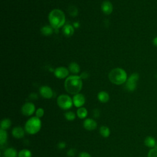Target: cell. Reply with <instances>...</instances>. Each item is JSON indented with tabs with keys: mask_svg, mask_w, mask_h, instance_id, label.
Returning <instances> with one entry per match:
<instances>
[{
	"mask_svg": "<svg viewBox=\"0 0 157 157\" xmlns=\"http://www.w3.org/2000/svg\"><path fill=\"white\" fill-rule=\"evenodd\" d=\"M44 115V110L42 108H39L37 109L36 111V117L41 118H42Z\"/></svg>",
	"mask_w": 157,
	"mask_h": 157,
	"instance_id": "4316f807",
	"label": "cell"
},
{
	"mask_svg": "<svg viewBox=\"0 0 157 157\" xmlns=\"http://www.w3.org/2000/svg\"><path fill=\"white\" fill-rule=\"evenodd\" d=\"M35 106L32 103H27L23 105L22 108V113L23 115L29 117L32 115L35 112Z\"/></svg>",
	"mask_w": 157,
	"mask_h": 157,
	"instance_id": "52a82bcc",
	"label": "cell"
},
{
	"mask_svg": "<svg viewBox=\"0 0 157 157\" xmlns=\"http://www.w3.org/2000/svg\"><path fill=\"white\" fill-rule=\"evenodd\" d=\"M68 12L71 16L76 17L78 14V10L76 6H70L68 8Z\"/></svg>",
	"mask_w": 157,
	"mask_h": 157,
	"instance_id": "484cf974",
	"label": "cell"
},
{
	"mask_svg": "<svg viewBox=\"0 0 157 157\" xmlns=\"http://www.w3.org/2000/svg\"><path fill=\"white\" fill-rule=\"evenodd\" d=\"M77 115L80 119H84L88 115V111L86 108L82 107L77 109Z\"/></svg>",
	"mask_w": 157,
	"mask_h": 157,
	"instance_id": "d6986e66",
	"label": "cell"
},
{
	"mask_svg": "<svg viewBox=\"0 0 157 157\" xmlns=\"http://www.w3.org/2000/svg\"><path fill=\"white\" fill-rule=\"evenodd\" d=\"M39 92L41 95L44 98L51 99L53 96V91L52 90L47 86H42L40 88Z\"/></svg>",
	"mask_w": 157,
	"mask_h": 157,
	"instance_id": "9c48e42d",
	"label": "cell"
},
{
	"mask_svg": "<svg viewBox=\"0 0 157 157\" xmlns=\"http://www.w3.org/2000/svg\"><path fill=\"white\" fill-rule=\"evenodd\" d=\"M18 153L14 148H8L5 150L4 155L5 157H17Z\"/></svg>",
	"mask_w": 157,
	"mask_h": 157,
	"instance_id": "2e32d148",
	"label": "cell"
},
{
	"mask_svg": "<svg viewBox=\"0 0 157 157\" xmlns=\"http://www.w3.org/2000/svg\"><path fill=\"white\" fill-rule=\"evenodd\" d=\"M65 117L66 119L68 121H73L76 118V114L72 111H68L66 112L65 114Z\"/></svg>",
	"mask_w": 157,
	"mask_h": 157,
	"instance_id": "d4e9b609",
	"label": "cell"
},
{
	"mask_svg": "<svg viewBox=\"0 0 157 157\" xmlns=\"http://www.w3.org/2000/svg\"><path fill=\"white\" fill-rule=\"evenodd\" d=\"M57 104L61 109L68 110L72 108L73 101L68 95H61L57 98Z\"/></svg>",
	"mask_w": 157,
	"mask_h": 157,
	"instance_id": "5b68a950",
	"label": "cell"
},
{
	"mask_svg": "<svg viewBox=\"0 0 157 157\" xmlns=\"http://www.w3.org/2000/svg\"><path fill=\"white\" fill-rule=\"evenodd\" d=\"M73 104L76 107V108H80L84 106L85 103V98L82 94L77 93L76 95H74L73 98Z\"/></svg>",
	"mask_w": 157,
	"mask_h": 157,
	"instance_id": "ba28073f",
	"label": "cell"
},
{
	"mask_svg": "<svg viewBox=\"0 0 157 157\" xmlns=\"http://www.w3.org/2000/svg\"><path fill=\"white\" fill-rule=\"evenodd\" d=\"M155 148L157 149V142H156V146H155Z\"/></svg>",
	"mask_w": 157,
	"mask_h": 157,
	"instance_id": "8d00e7d4",
	"label": "cell"
},
{
	"mask_svg": "<svg viewBox=\"0 0 157 157\" xmlns=\"http://www.w3.org/2000/svg\"><path fill=\"white\" fill-rule=\"evenodd\" d=\"M76 154V150L74 149H71L67 152V155L69 157H73Z\"/></svg>",
	"mask_w": 157,
	"mask_h": 157,
	"instance_id": "f1b7e54d",
	"label": "cell"
},
{
	"mask_svg": "<svg viewBox=\"0 0 157 157\" xmlns=\"http://www.w3.org/2000/svg\"><path fill=\"white\" fill-rule=\"evenodd\" d=\"M12 124V122L9 118H4L1 122V129L4 130H8Z\"/></svg>",
	"mask_w": 157,
	"mask_h": 157,
	"instance_id": "44dd1931",
	"label": "cell"
},
{
	"mask_svg": "<svg viewBox=\"0 0 157 157\" xmlns=\"http://www.w3.org/2000/svg\"><path fill=\"white\" fill-rule=\"evenodd\" d=\"M18 157H32V153L28 149H23L18 152Z\"/></svg>",
	"mask_w": 157,
	"mask_h": 157,
	"instance_id": "cb8c5ba5",
	"label": "cell"
},
{
	"mask_svg": "<svg viewBox=\"0 0 157 157\" xmlns=\"http://www.w3.org/2000/svg\"><path fill=\"white\" fill-rule=\"evenodd\" d=\"M8 137V136L6 130L2 129L0 130V144H1V146H3L4 144L7 142Z\"/></svg>",
	"mask_w": 157,
	"mask_h": 157,
	"instance_id": "ac0fdd59",
	"label": "cell"
},
{
	"mask_svg": "<svg viewBox=\"0 0 157 157\" xmlns=\"http://www.w3.org/2000/svg\"><path fill=\"white\" fill-rule=\"evenodd\" d=\"M30 98L31 99H36L37 98V96L36 94L33 93V94H31V95H30Z\"/></svg>",
	"mask_w": 157,
	"mask_h": 157,
	"instance_id": "836d02e7",
	"label": "cell"
},
{
	"mask_svg": "<svg viewBox=\"0 0 157 157\" xmlns=\"http://www.w3.org/2000/svg\"><path fill=\"white\" fill-rule=\"evenodd\" d=\"M25 130L21 127H16L12 130V134L16 139H22L25 136Z\"/></svg>",
	"mask_w": 157,
	"mask_h": 157,
	"instance_id": "7c38bea8",
	"label": "cell"
},
{
	"mask_svg": "<svg viewBox=\"0 0 157 157\" xmlns=\"http://www.w3.org/2000/svg\"><path fill=\"white\" fill-rule=\"evenodd\" d=\"M2 157H5V156H2Z\"/></svg>",
	"mask_w": 157,
	"mask_h": 157,
	"instance_id": "74e56055",
	"label": "cell"
},
{
	"mask_svg": "<svg viewBox=\"0 0 157 157\" xmlns=\"http://www.w3.org/2000/svg\"><path fill=\"white\" fill-rule=\"evenodd\" d=\"M88 77H89V74H88L87 73H85V72H84V73H83L81 75H80V77L82 78V79H87Z\"/></svg>",
	"mask_w": 157,
	"mask_h": 157,
	"instance_id": "d6a6232c",
	"label": "cell"
},
{
	"mask_svg": "<svg viewBox=\"0 0 157 157\" xmlns=\"http://www.w3.org/2000/svg\"><path fill=\"white\" fill-rule=\"evenodd\" d=\"M79 157H92V156L89 153L85 152H82L79 153Z\"/></svg>",
	"mask_w": 157,
	"mask_h": 157,
	"instance_id": "4dcf8cb0",
	"label": "cell"
},
{
	"mask_svg": "<svg viewBox=\"0 0 157 157\" xmlns=\"http://www.w3.org/2000/svg\"><path fill=\"white\" fill-rule=\"evenodd\" d=\"M101 10L103 13L106 15H109L113 11V6L109 1H105L102 3Z\"/></svg>",
	"mask_w": 157,
	"mask_h": 157,
	"instance_id": "4fadbf2b",
	"label": "cell"
},
{
	"mask_svg": "<svg viewBox=\"0 0 157 157\" xmlns=\"http://www.w3.org/2000/svg\"><path fill=\"white\" fill-rule=\"evenodd\" d=\"M93 112H94V113H93L94 117H96V118L99 117V111H98V109H95V111H94Z\"/></svg>",
	"mask_w": 157,
	"mask_h": 157,
	"instance_id": "1f68e13d",
	"label": "cell"
},
{
	"mask_svg": "<svg viewBox=\"0 0 157 157\" xmlns=\"http://www.w3.org/2000/svg\"><path fill=\"white\" fill-rule=\"evenodd\" d=\"M55 76L58 79H64L69 74V71L66 68L63 67H59L55 69L54 71Z\"/></svg>",
	"mask_w": 157,
	"mask_h": 157,
	"instance_id": "8fae6325",
	"label": "cell"
},
{
	"mask_svg": "<svg viewBox=\"0 0 157 157\" xmlns=\"http://www.w3.org/2000/svg\"><path fill=\"white\" fill-rule=\"evenodd\" d=\"M99 133L103 137H108L111 134L110 129L106 126H102L99 128Z\"/></svg>",
	"mask_w": 157,
	"mask_h": 157,
	"instance_id": "ffe728a7",
	"label": "cell"
},
{
	"mask_svg": "<svg viewBox=\"0 0 157 157\" xmlns=\"http://www.w3.org/2000/svg\"><path fill=\"white\" fill-rule=\"evenodd\" d=\"M74 28L71 25H66L63 28V33L65 34V36L67 37H70L74 34Z\"/></svg>",
	"mask_w": 157,
	"mask_h": 157,
	"instance_id": "5bb4252c",
	"label": "cell"
},
{
	"mask_svg": "<svg viewBox=\"0 0 157 157\" xmlns=\"http://www.w3.org/2000/svg\"><path fill=\"white\" fill-rule=\"evenodd\" d=\"M57 147L59 149H64L66 148V144L65 142H60L58 144H57Z\"/></svg>",
	"mask_w": 157,
	"mask_h": 157,
	"instance_id": "f546056e",
	"label": "cell"
},
{
	"mask_svg": "<svg viewBox=\"0 0 157 157\" xmlns=\"http://www.w3.org/2000/svg\"><path fill=\"white\" fill-rule=\"evenodd\" d=\"M98 99L101 103H106L109 100V95L106 92H100L98 94Z\"/></svg>",
	"mask_w": 157,
	"mask_h": 157,
	"instance_id": "9a60e30c",
	"label": "cell"
},
{
	"mask_svg": "<svg viewBox=\"0 0 157 157\" xmlns=\"http://www.w3.org/2000/svg\"><path fill=\"white\" fill-rule=\"evenodd\" d=\"M84 127L88 131H93L96 129L97 123L92 118H87L84 122Z\"/></svg>",
	"mask_w": 157,
	"mask_h": 157,
	"instance_id": "30bf717a",
	"label": "cell"
},
{
	"mask_svg": "<svg viewBox=\"0 0 157 157\" xmlns=\"http://www.w3.org/2000/svg\"><path fill=\"white\" fill-rule=\"evenodd\" d=\"M109 78L112 83L115 85H122L127 81V74L123 69L115 68L110 72Z\"/></svg>",
	"mask_w": 157,
	"mask_h": 157,
	"instance_id": "3957f363",
	"label": "cell"
},
{
	"mask_svg": "<svg viewBox=\"0 0 157 157\" xmlns=\"http://www.w3.org/2000/svg\"><path fill=\"white\" fill-rule=\"evenodd\" d=\"M139 79V74L137 73H134L131 75V76L128 78L127 84L126 89L129 92H133L136 89L137 82Z\"/></svg>",
	"mask_w": 157,
	"mask_h": 157,
	"instance_id": "8992f818",
	"label": "cell"
},
{
	"mask_svg": "<svg viewBox=\"0 0 157 157\" xmlns=\"http://www.w3.org/2000/svg\"><path fill=\"white\" fill-rule=\"evenodd\" d=\"M74 27L75 28H79V27H80V23L79 22H75V23H74Z\"/></svg>",
	"mask_w": 157,
	"mask_h": 157,
	"instance_id": "e575fe53",
	"label": "cell"
},
{
	"mask_svg": "<svg viewBox=\"0 0 157 157\" xmlns=\"http://www.w3.org/2000/svg\"><path fill=\"white\" fill-rule=\"evenodd\" d=\"M147 157H157V149H152L148 153Z\"/></svg>",
	"mask_w": 157,
	"mask_h": 157,
	"instance_id": "83f0119b",
	"label": "cell"
},
{
	"mask_svg": "<svg viewBox=\"0 0 157 157\" xmlns=\"http://www.w3.org/2000/svg\"><path fill=\"white\" fill-rule=\"evenodd\" d=\"M144 144L145 145L150 148H153L156 146V142L155 139V138H153L152 136H147L146 139L145 141H144Z\"/></svg>",
	"mask_w": 157,
	"mask_h": 157,
	"instance_id": "e0dca14e",
	"label": "cell"
},
{
	"mask_svg": "<svg viewBox=\"0 0 157 157\" xmlns=\"http://www.w3.org/2000/svg\"><path fill=\"white\" fill-rule=\"evenodd\" d=\"M69 70L72 73L77 74L80 71V67L76 63H71L69 66Z\"/></svg>",
	"mask_w": 157,
	"mask_h": 157,
	"instance_id": "603a6c76",
	"label": "cell"
},
{
	"mask_svg": "<svg viewBox=\"0 0 157 157\" xmlns=\"http://www.w3.org/2000/svg\"><path fill=\"white\" fill-rule=\"evenodd\" d=\"M49 19L52 27L57 30L65 24V15L61 10L54 9L50 12Z\"/></svg>",
	"mask_w": 157,
	"mask_h": 157,
	"instance_id": "7a4b0ae2",
	"label": "cell"
},
{
	"mask_svg": "<svg viewBox=\"0 0 157 157\" xmlns=\"http://www.w3.org/2000/svg\"><path fill=\"white\" fill-rule=\"evenodd\" d=\"M153 45L156 46L157 47V36L156 37H155V38L153 39Z\"/></svg>",
	"mask_w": 157,
	"mask_h": 157,
	"instance_id": "d590c367",
	"label": "cell"
},
{
	"mask_svg": "<svg viewBox=\"0 0 157 157\" xmlns=\"http://www.w3.org/2000/svg\"><path fill=\"white\" fill-rule=\"evenodd\" d=\"M42 122L41 119L36 117H33L27 121L25 125V130L29 134H36L41 130Z\"/></svg>",
	"mask_w": 157,
	"mask_h": 157,
	"instance_id": "277c9868",
	"label": "cell"
},
{
	"mask_svg": "<svg viewBox=\"0 0 157 157\" xmlns=\"http://www.w3.org/2000/svg\"><path fill=\"white\" fill-rule=\"evenodd\" d=\"M41 33L44 36H49L52 34L53 33V28L52 26L46 25L45 27H43L41 28Z\"/></svg>",
	"mask_w": 157,
	"mask_h": 157,
	"instance_id": "7402d4cb",
	"label": "cell"
},
{
	"mask_svg": "<svg viewBox=\"0 0 157 157\" xmlns=\"http://www.w3.org/2000/svg\"><path fill=\"white\" fill-rule=\"evenodd\" d=\"M65 87L69 93L76 95L82 88V78L78 76H72L68 77L65 82Z\"/></svg>",
	"mask_w": 157,
	"mask_h": 157,
	"instance_id": "6da1fadb",
	"label": "cell"
}]
</instances>
